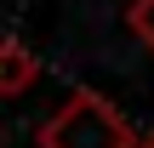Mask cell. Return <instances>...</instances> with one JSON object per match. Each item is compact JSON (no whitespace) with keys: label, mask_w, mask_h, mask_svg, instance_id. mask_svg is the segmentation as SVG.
Wrapping results in <instances>:
<instances>
[{"label":"cell","mask_w":154,"mask_h":148,"mask_svg":"<svg viewBox=\"0 0 154 148\" xmlns=\"http://www.w3.org/2000/svg\"><path fill=\"white\" fill-rule=\"evenodd\" d=\"M34 74H40V63H34V51H29L23 40H11V46L0 51V91H6V97H23Z\"/></svg>","instance_id":"cell-2"},{"label":"cell","mask_w":154,"mask_h":148,"mask_svg":"<svg viewBox=\"0 0 154 148\" xmlns=\"http://www.w3.org/2000/svg\"><path fill=\"white\" fill-rule=\"evenodd\" d=\"M137 148H154V137H143V143H137Z\"/></svg>","instance_id":"cell-4"},{"label":"cell","mask_w":154,"mask_h":148,"mask_svg":"<svg viewBox=\"0 0 154 148\" xmlns=\"http://www.w3.org/2000/svg\"><path fill=\"white\" fill-rule=\"evenodd\" d=\"M40 148H137L131 125L120 120V108L97 91H74L51 120H40L34 131Z\"/></svg>","instance_id":"cell-1"},{"label":"cell","mask_w":154,"mask_h":148,"mask_svg":"<svg viewBox=\"0 0 154 148\" xmlns=\"http://www.w3.org/2000/svg\"><path fill=\"white\" fill-rule=\"evenodd\" d=\"M126 23H131V34H137V40H143V46L154 51V0H131Z\"/></svg>","instance_id":"cell-3"}]
</instances>
